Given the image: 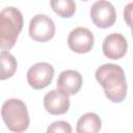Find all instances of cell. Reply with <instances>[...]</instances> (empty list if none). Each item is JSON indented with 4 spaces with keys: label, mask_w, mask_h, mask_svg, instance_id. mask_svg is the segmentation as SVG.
<instances>
[{
    "label": "cell",
    "mask_w": 133,
    "mask_h": 133,
    "mask_svg": "<svg viewBox=\"0 0 133 133\" xmlns=\"http://www.w3.org/2000/svg\"><path fill=\"white\" fill-rule=\"evenodd\" d=\"M96 79L104 88L105 95L113 103H121L127 96V82L124 70L114 63H105L96 71Z\"/></svg>",
    "instance_id": "cell-1"
},
{
    "label": "cell",
    "mask_w": 133,
    "mask_h": 133,
    "mask_svg": "<svg viewBox=\"0 0 133 133\" xmlns=\"http://www.w3.org/2000/svg\"><path fill=\"white\" fill-rule=\"evenodd\" d=\"M23 28V16L16 7H5L0 14V46L2 50L14 47Z\"/></svg>",
    "instance_id": "cell-2"
},
{
    "label": "cell",
    "mask_w": 133,
    "mask_h": 133,
    "mask_svg": "<svg viewBox=\"0 0 133 133\" xmlns=\"http://www.w3.org/2000/svg\"><path fill=\"white\" fill-rule=\"evenodd\" d=\"M1 115L6 127L16 133L27 130L30 123L27 106L20 99L6 100L1 108Z\"/></svg>",
    "instance_id": "cell-3"
},
{
    "label": "cell",
    "mask_w": 133,
    "mask_h": 133,
    "mask_svg": "<svg viewBox=\"0 0 133 133\" xmlns=\"http://www.w3.org/2000/svg\"><path fill=\"white\" fill-rule=\"evenodd\" d=\"M55 34V24L46 15H35L29 23V35L32 39L45 43L50 41Z\"/></svg>",
    "instance_id": "cell-4"
},
{
    "label": "cell",
    "mask_w": 133,
    "mask_h": 133,
    "mask_svg": "<svg viewBox=\"0 0 133 133\" xmlns=\"http://www.w3.org/2000/svg\"><path fill=\"white\" fill-rule=\"evenodd\" d=\"M90 18L97 27L108 28L115 23V8L107 0H98L90 7Z\"/></svg>",
    "instance_id": "cell-5"
},
{
    "label": "cell",
    "mask_w": 133,
    "mask_h": 133,
    "mask_svg": "<svg viewBox=\"0 0 133 133\" xmlns=\"http://www.w3.org/2000/svg\"><path fill=\"white\" fill-rule=\"evenodd\" d=\"M54 77V68L48 62H37L29 68L27 82L34 89H43L48 86Z\"/></svg>",
    "instance_id": "cell-6"
},
{
    "label": "cell",
    "mask_w": 133,
    "mask_h": 133,
    "mask_svg": "<svg viewBox=\"0 0 133 133\" xmlns=\"http://www.w3.org/2000/svg\"><path fill=\"white\" fill-rule=\"evenodd\" d=\"M95 37L92 32L85 27H77L73 29L68 36V45L70 49L76 53H87L94 47Z\"/></svg>",
    "instance_id": "cell-7"
},
{
    "label": "cell",
    "mask_w": 133,
    "mask_h": 133,
    "mask_svg": "<svg viewBox=\"0 0 133 133\" xmlns=\"http://www.w3.org/2000/svg\"><path fill=\"white\" fill-rule=\"evenodd\" d=\"M44 107L50 114L58 115L65 113L70 108L69 95L57 89L48 91L44 97Z\"/></svg>",
    "instance_id": "cell-8"
},
{
    "label": "cell",
    "mask_w": 133,
    "mask_h": 133,
    "mask_svg": "<svg viewBox=\"0 0 133 133\" xmlns=\"http://www.w3.org/2000/svg\"><path fill=\"white\" fill-rule=\"evenodd\" d=\"M128 49V44L125 36L121 33L108 34L102 45L104 55L110 59H119L125 56Z\"/></svg>",
    "instance_id": "cell-9"
},
{
    "label": "cell",
    "mask_w": 133,
    "mask_h": 133,
    "mask_svg": "<svg viewBox=\"0 0 133 133\" xmlns=\"http://www.w3.org/2000/svg\"><path fill=\"white\" fill-rule=\"evenodd\" d=\"M56 84L57 88H59L66 95H76L82 86V76L78 71L65 70L58 76Z\"/></svg>",
    "instance_id": "cell-10"
},
{
    "label": "cell",
    "mask_w": 133,
    "mask_h": 133,
    "mask_svg": "<svg viewBox=\"0 0 133 133\" xmlns=\"http://www.w3.org/2000/svg\"><path fill=\"white\" fill-rule=\"evenodd\" d=\"M101 128L102 122L100 116L94 112H87L78 119L76 131L78 133H96Z\"/></svg>",
    "instance_id": "cell-11"
},
{
    "label": "cell",
    "mask_w": 133,
    "mask_h": 133,
    "mask_svg": "<svg viewBox=\"0 0 133 133\" xmlns=\"http://www.w3.org/2000/svg\"><path fill=\"white\" fill-rule=\"evenodd\" d=\"M0 61H1V75L0 79L5 80L10 78L15 72L17 71V60L7 50H2L0 53Z\"/></svg>",
    "instance_id": "cell-12"
},
{
    "label": "cell",
    "mask_w": 133,
    "mask_h": 133,
    "mask_svg": "<svg viewBox=\"0 0 133 133\" xmlns=\"http://www.w3.org/2000/svg\"><path fill=\"white\" fill-rule=\"evenodd\" d=\"M50 5L54 12L61 18H71L76 11L74 0H50Z\"/></svg>",
    "instance_id": "cell-13"
},
{
    "label": "cell",
    "mask_w": 133,
    "mask_h": 133,
    "mask_svg": "<svg viewBox=\"0 0 133 133\" xmlns=\"http://www.w3.org/2000/svg\"><path fill=\"white\" fill-rule=\"evenodd\" d=\"M48 133H71L72 132V127L68 122L64 121H58L52 123L48 129Z\"/></svg>",
    "instance_id": "cell-14"
},
{
    "label": "cell",
    "mask_w": 133,
    "mask_h": 133,
    "mask_svg": "<svg viewBox=\"0 0 133 133\" xmlns=\"http://www.w3.org/2000/svg\"><path fill=\"white\" fill-rule=\"evenodd\" d=\"M124 20L128 26L133 25V2L128 3L124 8Z\"/></svg>",
    "instance_id": "cell-15"
},
{
    "label": "cell",
    "mask_w": 133,
    "mask_h": 133,
    "mask_svg": "<svg viewBox=\"0 0 133 133\" xmlns=\"http://www.w3.org/2000/svg\"><path fill=\"white\" fill-rule=\"evenodd\" d=\"M131 33H132V37H133V25L131 26Z\"/></svg>",
    "instance_id": "cell-16"
},
{
    "label": "cell",
    "mask_w": 133,
    "mask_h": 133,
    "mask_svg": "<svg viewBox=\"0 0 133 133\" xmlns=\"http://www.w3.org/2000/svg\"><path fill=\"white\" fill-rule=\"evenodd\" d=\"M83 1H88V0H83Z\"/></svg>",
    "instance_id": "cell-17"
}]
</instances>
